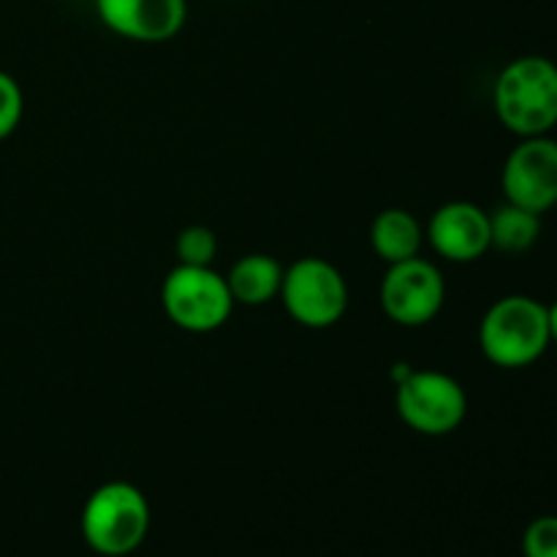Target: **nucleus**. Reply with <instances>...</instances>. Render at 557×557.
Here are the masks:
<instances>
[{
	"label": "nucleus",
	"mask_w": 557,
	"mask_h": 557,
	"mask_svg": "<svg viewBox=\"0 0 557 557\" xmlns=\"http://www.w3.org/2000/svg\"><path fill=\"white\" fill-rule=\"evenodd\" d=\"M493 107L500 125L520 139L547 136L557 125V63L544 54H522L495 79Z\"/></svg>",
	"instance_id": "1"
},
{
	"label": "nucleus",
	"mask_w": 557,
	"mask_h": 557,
	"mask_svg": "<svg viewBox=\"0 0 557 557\" xmlns=\"http://www.w3.org/2000/svg\"><path fill=\"white\" fill-rule=\"evenodd\" d=\"M547 305L528 294H509L493 302L479 324L482 354L500 370L536 364L549 348Z\"/></svg>",
	"instance_id": "2"
},
{
	"label": "nucleus",
	"mask_w": 557,
	"mask_h": 557,
	"mask_svg": "<svg viewBox=\"0 0 557 557\" xmlns=\"http://www.w3.org/2000/svg\"><path fill=\"white\" fill-rule=\"evenodd\" d=\"M150 500L136 484L107 482L82 506V539L101 557H125L145 544L150 533Z\"/></svg>",
	"instance_id": "3"
},
{
	"label": "nucleus",
	"mask_w": 557,
	"mask_h": 557,
	"mask_svg": "<svg viewBox=\"0 0 557 557\" xmlns=\"http://www.w3.org/2000/svg\"><path fill=\"white\" fill-rule=\"evenodd\" d=\"M163 313L174 326L194 335L221 330L234 310L226 277L212 267L177 264L161 286Z\"/></svg>",
	"instance_id": "4"
},
{
	"label": "nucleus",
	"mask_w": 557,
	"mask_h": 557,
	"mask_svg": "<svg viewBox=\"0 0 557 557\" xmlns=\"http://www.w3.org/2000/svg\"><path fill=\"white\" fill-rule=\"evenodd\" d=\"M277 297L299 326L330 330L348 310V283L332 261L305 256L286 267Z\"/></svg>",
	"instance_id": "5"
},
{
	"label": "nucleus",
	"mask_w": 557,
	"mask_h": 557,
	"mask_svg": "<svg viewBox=\"0 0 557 557\" xmlns=\"http://www.w3.org/2000/svg\"><path fill=\"white\" fill-rule=\"evenodd\" d=\"M397 417L413 433L441 438L466 422L468 395L457 379L441 370H411L397 381Z\"/></svg>",
	"instance_id": "6"
},
{
	"label": "nucleus",
	"mask_w": 557,
	"mask_h": 557,
	"mask_svg": "<svg viewBox=\"0 0 557 557\" xmlns=\"http://www.w3.org/2000/svg\"><path fill=\"white\" fill-rule=\"evenodd\" d=\"M379 299L395 324L424 326L444 308L446 281L433 261L413 256L400 264H389L381 281Z\"/></svg>",
	"instance_id": "7"
},
{
	"label": "nucleus",
	"mask_w": 557,
	"mask_h": 557,
	"mask_svg": "<svg viewBox=\"0 0 557 557\" xmlns=\"http://www.w3.org/2000/svg\"><path fill=\"white\" fill-rule=\"evenodd\" d=\"M506 201L544 215L557 205V141L553 136H528L506 156L500 172Z\"/></svg>",
	"instance_id": "8"
},
{
	"label": "nucleus",
	"mask_w": 557,
	"mask_h": 557,
	"mask_svg": "<svg viewBox=\"0 0 557 557\" xmlns=\"http://www.w3.org/2000/svg\"><path fill=\"white\" fill-rule=\"evenodd\" d=\"M98 20L120 38L163 44L183 30L188 0H96Z\"/></svg>",
	"instance_id": "9"
},
{
	"label": "nucleus",
	"mask_w": 557,
	"mask_h": 557,
	"mask_svg": "<svg viewBox=\"0 0 557 557\" xmlns=\"http://www.w3.org/2000/svg\"><path fill=\"white\" fill-rule=\"evenodd\" d=\"M428 239L435 253L455 264H471L487 253L490 212L473 201H449L430 218Z\"/></svg>",
	"instance_id": "10"
},
{
	"label": "nucleus",
	"mask_w": 557,
	"mask_h": 557,
	"mask_svg": "<svg viewBox=\"0 0 557 557\" xmlns=\"http://www.w3.org/2000/svg\"><path fill=\"white\" fill-rule=\"evenodd\" d=\"M283 272H286V267L267 253H248L234 261L226 275L234 305L259 308V305L272 302L281 294Z\"/></svg>",
	"instance_id": "11"
},
{
	"label": "nucleus",
	"mask_w": 557,
	"mask_h": 557,
	"mask_svg": "<svg viewBox=\"0 0 557 557\" xmlns=\"http://www.w3.org/2000/svg\"><path fill=\"white\" fill-rule=\"evenodd\" d=\"M424 243V232L419 226L417 215L403 207H389L379 212L370 226V245L373 253L386 264H400V261L419 256Z\"/></svg>",
	"instance_id": "12"
},
{
	"label": "nucleus",
	"mask_w": 557,
	"mask_h": 557,
	"mask_svg": "<svg viewBox=\"0 0 557 557\" xmlns=\"http://www.w3.org/2000/svg\"><path fill=\"white\" fill-rule=\"evenodd\" d=\"M542 234V215L504 201L498 210L490 212V245L500 253H525L539 243Z\"/></svg>",
	"instance_id": "13"
},
{
	"label": "nucleus",
	"mask_w": 557,
	"mask_h": 557,
	"mask_svg": "<svg viewBox=\"0 0 557 557\" xmlns=\"http://www.w3.org/2000/svg\"><path fill=\"white\" fill-rule=\"evenodd\" d=\"M174 250H177L180 264L212 267V259L218 253V237L210 226H199V223L196 226H185L177 234Z\"/></svg>",
	"instance_id": "14"
},
{
	"label": "nucleus",
	"mask_w": 557,
	"mask_h": 557,
	"mask_svg": "<svg viewBox=\"0 0 557 557\" xmlns=\"http://www.w3.org/2000/svg\"><path fill=\"white\" fill-rule=\"evenodd\" d=\"M22 114H25V96H22L20 82L0 71V141L9 139L20 128Z\"/></svg>",
	"instance_id": "15"
},
{
	"label": "nucleus",
	"mask_w": 557,
	"mask_h": 557,
	"mask_svg": "<svg viewBox=\"0 0 557 557\" xmlns=\"http://www.w3.org/2000/svg\"><path fill=\"white\" fill-rule=\"evenodd\" d=\"M522 555L557 557V515L536 517L522 533Z\"/></svg>",
	"instance_id": "16"
},
{
	"label": "nucleus",
	"mask_w": 557,
	"mask_h": 557,
	"mask_svg": "<svg viewBox=\"0 0 557 557\" xmlns=\"http://www.w3.org/2000/svg\"><path fill=\"white\" fill-rule=\"evenodd\" d=\"M547 321H549V341L557 343V302L547 305Z\"/></svg>",
	"instance_id": "17"
}]
</instances>
